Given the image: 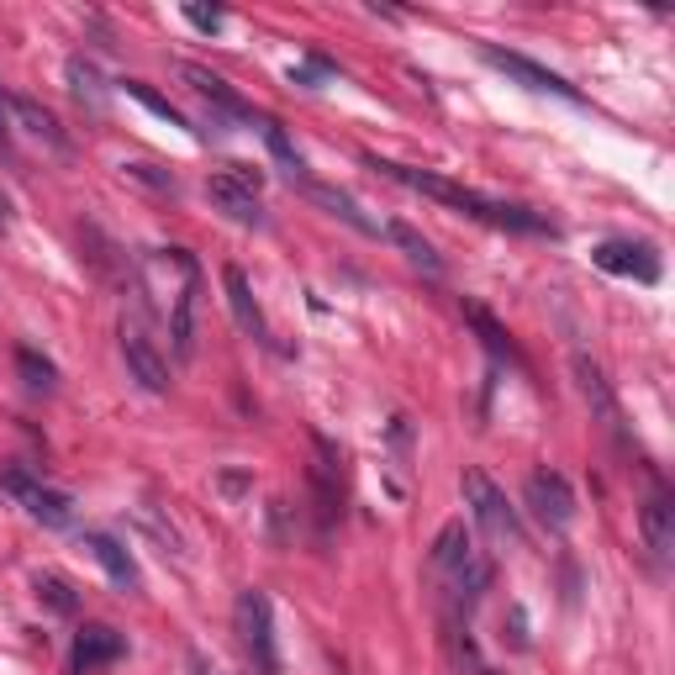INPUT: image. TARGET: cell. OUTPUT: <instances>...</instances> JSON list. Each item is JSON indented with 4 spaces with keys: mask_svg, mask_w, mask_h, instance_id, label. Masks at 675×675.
Masks as SVG:
<instances>
[{
    "mask_svg": "<svg viewBox=\"0 0 675 675\" xmlns=\"http://www.w3.org/2000/svg\"><path fill=\"white\" fill-rule=\"evenodd\" d=\"M121 90H127V96L138 100V106H148V111H154V117H159V121H169V127H190V121L179 117V111H175V106H169V100L159 96V90H148V85H143V80H127V85H121Z\"/></svg>",
    "mask_w": 675,
    "mask_h": 675,
    "instance_id": "cell-25",
    "label": "cell"
},
{
    "mask_svg": "<svg viewBox=\"0 0 675 675\" xmlns=\"http://www.w3.org/2000/svg\"><path fill=\"white\" fill-rule=\"evenodd\" d=\"M258 185H264V175H258V169H248V164H233V169H222V175L206 179V200H212L217 212H227L233 222H243V227H258V222H264Z\"/></svg>",
    "mask_w": 675,
    "mask_h": 675,
    "instance_id": "cell-5",
    "label": "cell"
},
{
    "mask_svg": "<svg viewBox=\"0 0 675 675\" xmlns=\"http://www.w3.org/2000/svg\"><path fill=\"white\" fill-rule=\"evenodd\" d=\"M6 222H11V206H6V196H0V233H6Z\"/></svg>",
    "mask_w": 675,
    "mask_h": 675,
    "instance_id": "cell-30",
    "label": "cell"
},
{
    "mask_svg": "<svg viewBox=\"0 0 675 675\" xmlns=\"http://www.w3.org/2000/svg\"><path fill=\"white\" fill-rule=\"evenodd\" d=\"M464 507H470V517H476V528L497 549H517L522 544V528H517V512L507 507V497H501L497 486L486 480V470H464Z\"/></svg>",
    "mask_w": 675,
    "mask_h": 675,
    "instance_id": "cell-3",
    "label": "cell"
},
{
    "mask_svg": "<svg viewBox=\"0 0 675 675\" xmlns=\"http://www.w3.org/2000/svg\"><path fill=\"white\" fill-rule=\"evenodd\" d=\"M121 359H127V380H138L148 397H169V364L138 322H121Z\"/></svg>",
    "mask_w": 675,
    "mask_h": 675,
    "instance_id": "cell-10",
    "label": "cell"
},
{
    "mask_svg": "<svg viewBox=\"0 0 675 675\" xmlns=\"http://www.w3.org/2000/svg\"><path fill=\"white\" fill-rule=\"evenodd\" d=\"M464 317H470V327L480 333V343L491 349V359H501V364H512V370H528V364H522V354H517L512 333H507V327H501V322L491 317L486 306H464Z\"/></svg>",
    "mask_w": 675,
    "mask_h": 675,
    "instance_id": "cell-17",
    "label": "cell"
},
{
    "mask_svg": "<svg viewBox=\"0 0 675 675\" xmlns=\"http://www.w3.org/2000/svg\"><path fill=\"white\" fill-rule=\"evenodd\" d=\"M179 80L190 85L200 100H212L222 117H243V121H254V106L233 90V85L222 80V75H212V69H200V63H179Z\"/></svg>",
    "mask_w": 675,
    "mask_h": 675,
    "instance_id": "cell-13",
    "label": "cell"
},
{
    "mask_svg": "<svg viewBox=\"0 0 675 675\" xmlns=\"http://www.w3.org/2000/svg\"><path fill=\"white\" fill-rule=\"evenodd\" d=\"M11 143V100H6V90H0V148Z\"/></svg>",
    "mask_w": 675,
    "mask_h": 675,
    "instance_id": "cell-29",
    "label": "cell"
},
{
    "mask_svg": "<svg viewBox=\"0 0 675 675\" xmlns=\"http://www.w3.org/2000/svg\"><path fill=\"white\" fill-rule=\"evenodd\" d=\"M258 133H264V143H270V154H275V164L285 169L291 179H301L306 175V164H301V154H296V143L285 138V127H280L275 117H258Z\"/></svg>",
    "mask_w": 675,
    "mask_h": 675,
    "instance_id": "cell-23",
    "label": "cell"
},
{
    "mask_svg": "<svg viewBox=\"0 0 675 675\" xmlns=\"http://www.w3.org/2000/svg\"><path fill=\"white\" fill-rule=\"evenodd\" d=\"M222 285H227V306H233V317H238L243 333L258 338V343H270V322H264V312H258L248 275H243L238 264H227V270H222Z\"/></svg>",
    "mask_w": 675,
    "mask_h": 675,
    "instance_id": "cell-15",
    "label": "cell"
},
{
    "mask_svg": "<svg viewBox=\"0 0 675 675\" xmlns=\"http://www.w3.org/2000/svg\"><path fill=\"white\" fill-rule=\"evenodd\" d=\"M306 196L317 200V206H327L333 217H343L349 227H354V233H364V238H380V222L364 217L354 196H343V190H333V185H306Z\"/></svg>",
    "mask_w": 675,
    "mask_h": 675,
    "instance_id": "cell-20",
    "label": "cell"
},
{
    "mask_svg": "<svg viewBox=\"0 0 675 675\" xmlns=\"http://www.w3.org/2000/svg\"><path fill=\"white\" fill-rule=\"evenodd\" d=\"M480 59L491 63V69H501L507 80H517L522 90H538V96H565V100H580V90L570 80H559L555 69H544V63L522 59V53H507V48H497V42H486L480 48Z\"/></svg>",
    "mask_w": 675,
    "mask_h": 675,
    "instance_id": "cell-9",
    "label": "cell"
},
{
    "mask_svg": "<svg viewBox=\"0 0 675 675\" xmlns=\"http://www.w3.org/2000/svg\"><path fill=\"white\" fill-rule=\"evenodd\" d=\"M570 375H576V391L586 397L591 418L601 422V428H607L617 443H628V428H623V407H617L613 380L601 375V364H596V359H586V354H576V359H570Z\"/></svg>",
    "mask_w": 675,
    "mask_h": 675,
    "instance_id": "cell-8",
    "label": "cell"
},
{
    "mask_svg": "<svg viewBox=\"0 0 675 675\" xmlns=\"http://www.w3.org/2000/svg\"><path fill=\"white\" fill-rule=\"evenodd\" d=\"M638 522H644V544H649V555H655L659 565H671V555H675V501L665 497V491H655V497L644 501Z\"/></svg>",
    "mask_w": 675,
    "mask_h": 675,
    "instance_id": "cell-16",
    "label": "cell"
},
{
    "mask_svg": "<svg viewBox=\"0 0 675 675\" xmlns=\"http://www.w3.org/2000/svg\"><path fill=\"white\" fill-rule=\"evenodd\" d=\"M63 80H69V96L80 100L85 111H106V80H100V69L90 59H75L63 63Z\"/></svg>",
    "mask_w": 675,
    "mask_h": 675,
    "instance_id": "cell-19",
    "label": "cell"
},
{
    "mask_svg": "<svg viewBox=\"0 0 675 675\" xmlns=\"http://www.w3.org/2000/svg\"><path fill=\"white\" fill-rule=\"evenodd\" d=\"M233 623H238L243 649L254 655L258 675H280V649H275V613H270V596L248 586L238 591V607H233Z\"/></svg>",
    "mask_w": 675,
    "mask_h": 675,
    "instance_id": "cell-4",
    "label": "cell"
},
{
    "mask_svg": "<svg viewBox=\"0 0 675 675\" xmlns=\"http://www.w3.org/2000/svg\"><path fill=\"white\" fill-rule=\"evenodd\" d=\"M433 570L459 613H470L480 596H486V586H491V559L476 549V538L464 534V522H449L433 538Z\"/></svg>",
    "mask_w": 675,
    "mask_h": 675,
    "instance_id": "cell-2",
    "label": "cell"
},
{
    "mask_svg": "<svg viewBox=\"0 0 675 675\" xmlns=\"http://www.w3.org/2000/svg\"><path fill=\"white\" fill-rule=\"evenodd\" d=\"M385 238L397 243V248H401L407 258H412L418 270H428V275H443V258L433 254V243L422 238L418 227H407V222H385Z\"/></svg>",
    "mask_w": 675,
    "mask_h": 675,
    "instance_id": "cell-22",
    "label": "cell"
},
{
    "mask_svg": "<svg viewBox=\"0 0 675 675\" xmlns=\"http://www.w3.org/2000/svg\"><path fill=\"white\" fill-rule=\"evenodd\" d=\"M196 296H200V285H190V291H179L169 301V338H175L179 359H190V349H196Z\"/></svg>",
    "mask_w": 675,
    "mask_h": 675,
    "instance_id": "cell-21",
    "label": "cell"
},
{
    "mask_svg": "<svg viewBox=\"0 0 675 675\" xmlns=\"http://www.w3.org/2000/svg\"><path fill=\"white\" fill-rule=\"evenodd\" d=\"M370 169H380L385 179H397V185H407V190H422V196L443 200V206H454V212H464V217H476V222H491V227H507V233L555 238V222H544L538 212H528V206H507V200H486V196H476V190L454 185V179L433 175V169H412V164H391V159H370Z\"/></svg>",
    "mask_w": 675,
    "mask_h": 675,
    "instance_id": "cell-1",
    "label": "cell"
},
{
    "mask_svg": "<svg viewBox=\"0 0 675 675\" xmlns=\"http://www.w3.org/2000/svg\"><path fill=\"white\" fill-rule=\"evenodd\" d=\"M17 370H21V380H27L32 391H53V380H59V370H53L38 349H17Z\"/></svg>",
    "mask_w": 675,
    "mask_h": 675,
    "instance_id": "cell-24",
    "label": "cell"
},
{
    "mask_svg": "<svg viewBox=\"0 0 675 675\" xmlns=\"http://www.w3.org/2000/svg\"><path fill=\"white\" fill-rule=\"evenodd\" d=\"M121 649H127V638L117 628H106V623H85L80 634H75V655H69V671L75 675H96L106 665H117Z\"/></svg>",
    "mask_w": 675,
    "mask_h": 675,
    "instance_id": "cell-12",
    "label": "cell"
},
{
    "mask_svg": "<svg viewBox=\"0 0 675 675\" xmlns=\"http://www.w3.org/2000/svg\"><path fill=\"white\" fill-rule=\"evenodd\" d=\"M522 501H528V512H534L544 528H555V534H565V528L576 522V491H570V480L559 476V470H534L528 486H522Z\"/></svg>",
    "mask_w": 675,
    "mask_h": 675,
    "instance_id": "cell-7",
    "label": "cell"
},
{
    "mask_svg": "<svg viewBox=\"0 0 675 675\" xmlns=\"http://www.w3.org/2000/svg\"><path fill=\"white\" fill-rule=\"evenodd\" d=\"M185 21H190V27H200V32H217L222 11H217V6H185Z\"/></svg>",
    "mask_w": 675,
    "mask_h": 675,
    "instance_id": "cell-28",
    "label": "cell"
},
{
    "mask_svg": "<svg viewBox=\"0 0 675 675\" xmlns=\"http://www.w3.org/2000/svg\"><path fill=\"white\" fill-rule=\"evenodd\" d=\"M80 549L96 559L106 576H111V586H121V591H138V559L127 555V544H121V538H111V534H85Z\"/></svg>",
    "mask_w": 675,
    "mask_h": 675,
    "instance_id": "cell-14",
    "label": "cell"
},
{
    "mask_svg": "<svg viewBox=\"0 0 675 675\" xmlns=\"http://www.w3.org/2000/svg\"><path fill=\"white\" fill-rule=\"evenodd\" d=\"M38 596L53 607V613H75V607H80V596H75V586L63 576H38Z\"/></svg>",
    "mask_w": 675,
    "mask_h": 675,
    "instance_id": "cell-26",
    "label": "cell"
},
{
    "mask_svg": "<svg viewBox=\"0 0 675 675\" xmlns=\"http://www.w3.org/2000/svg\"><path fill=\"white\" fill-rule=\"evenodd\" d=\"M0 491L17 497L21 507H27V517L42 522V528H69V522H75V497H69V491L38 486V480L21 476V470H6V476H0Z\"/></svg>",
    "mask_w": 675,
    "mask_h": 675,
    "instance_id": "cell-6",
    "label": "cell"
},
{
    "mask_svg": "<svg viewBox=\"0 0 675 675\" xmlns=\"http://www.w3.org/2000/svg\"><path fill=\"white\" fill-rule=\"evenodd\" d=\"M127 175L143 179V185H154V190H169V196H175V175H159L154 164H127Z\"/></svg>",
    "mask_w": 675,
    "mask_h": 675,
    "instance_id": "cell-27",
    "label": "cell"
},
{
    "mask_svg": "<svg viewBox=\"0 0 675 675\" xmlns=\"http://www.w3.org/2000/svg\"><path fill=\"white\" fill-rule=\"evenodd\" d=\"M596 270H607V275H628L638 285H655L659 280V254L649 243H628V238H607L591 248Z\"/></svg>",
    "mask_w": 675,
    "mask_h": 675,
    "instance_id": "cell-11",
    "label": "cell"
},
{
    "mask_svg": "<svg viewBox=\"0 0 675 675\" xmlns=\"http://www.w3.org/2000/svg\"><path fill=\"white\" fill-rule=\"evenodd\" d=\"M11 117L27 127V138L48 143L53 154H63V148H69V143H63V133H59V121H53V111H42L32 96H11Z\"/></svg>",
    "mask_w": 675,
    "mask_h": 675,
    "instance_id": "cell-18",
    "label": "cell"
}]
</instances>
